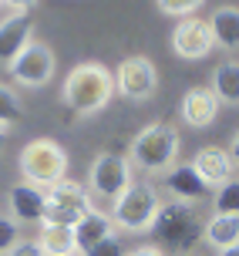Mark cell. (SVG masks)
I'll return each instance as SVG.
<instances>
[{
	"label": "cell",
	"mask_w": 239,
	"mask_h": 256,
	"mask_svg": "<svg viewBox=\"0 0 239 256\" xmlns=\"http://www.w3.org/2000/svg\"><path fill=\"white\" fill-rule=\"evenodd\" d=\"M7 212L17 222H40L44 219V189L30 186V182H14L7 189Z\"/></svg>",
	"instance_id": "15"
},
{
	"label": "cell",
	"mask_w": 239,
	"mask_h": 256,
	"mask_svg": "<svg viewBox=\"0 0 239 256\" xmlns=\"http://www.w3.org/2000/svg\"><path fill=\"white\" fill-rule=\"evenodd\" d=\"M40 0H4V7H10L14 14H30Z\"/></svg>",
	"instance_id": "27"
},
{
	"label": "cell",
	"mask_w": 239,
	"mask_h": 256,
	"mask_svg": "<svg viewBox=\"0 0 239 256\" xmlns=\"http://www.w3.org/2000/svg\"><path fill=\"white\" fill-rule=\"evenodd\" d=\"M17 172L30 186L50 189V186L68 179V152H64V145L58 138H48V135L30 138L17 152Z\"/></svg>",
	"instance_id": "4"
},
{
	"label": "cell",
	"mask_w": 239,
	"mask_h": 256,
	"mask_svg": "<svg viewBox=\"0 0 239 256\" xmlns=\"http://www.w3.org/2000/svg\"><path fill=\"white\" fill-rule=\"evenodd\" d=\"M189 166L199 172V179L206 182L209 189H219L222 182L236 179V162H232L229 148H219V145H202L199 152L192 155Z\"/></svg>",
	"instance_id": "11"
},
{
	"label": "cell",
	"mask_w": 239,
	"mask_h": 256,
	"mask_svg": "<svg viewBox=\"0 0 239 256\" xmlns=\"http://www.w3.org/2000/svg\"><path fill=\"white\" fill-rule=\"evenodd\" d=\"M219 98L212 94V88H189L178 102V115L189 128H209L219 115Z\"/></svg>",
	"instance_id": "14"
},
{
	"label": "cell",
	"mask_w": 239,
	"mask_h": 256,
	"mask_svg": "<svg viewBox=\"0 0 239 256\" xmlns=\"http://www.w3.org/2000/svg\"><path fill=\"white\" fill-rule=\"evenodd\" d=\"M108 236H114V222L112 212H101V209H91L81 216V222H74V240H78V253H88L98 243H104Z\"/></svg>",
	"instance_id": "16"
},
{
	"label": "cell",
	"mask_w": 239,
	"mask_h": 256,
	"mask_svg": "<svg viewBox=\"0 0 239 256\" xmlns=\"http://www.w3.org/2000/svg\"><path fill=\"white\" fill-rule=\"evenodd\" d=\"M219 256H239V243H236V246H229V250H222Z\"/></svg>",
	"instance_id": "31"
},
{
	"label": "cell",
	"mask_w": 239,
	"mask_h": 256,
	"mask_svg": "<svg viewBox=\"0 0 239 256\" xmlns=\"http://www.w3.org/2000/svg\"><path fill=\"white\" fill-rule=\"evenodd\" d=\"M202 212L196 202H178V199H168L162 202L158 216H155V226L152 232L158 236L162 250H172V253H189L196 250V243L202 240Z\"/></svg>",
	"instance_id": "3"
},
{
	"label": "cell",
	"mask_w": 239,
	"mask_h": 256,
	"mask_svg": "<svg viewBox=\"0 0 239 256\" xmlns=\"http://www.w3.org/2000/svg\"><path fill=\"white\" fill-rule=\"evenodd\" d=\"M202 4H206V0H155L158 14H165V17H178V20L196 17V10H199Z\"/></svg>",
	"instance_id": "23"
},
{
	"label": "cell",
	"mask_w": 239,
	"mask_h": 256,
	"mask_svg": "<svg viewBox=\"0 0 239 256\" xmlns=\"http://www.w3.org/2000/svg\"><path fill=\"white\" fill-rule=\"evenodd\" d=\"M172 54H176L178 61H206L216 48V38H212V27L209 20H202V17H186V20H178L172 27Z\"/></svg>",
	"instance_id": "10"
},
{
	"label": "cell",
	"mask_w": 239,
	"mask_h": 256,
	"mask_svg": "<svg viewBox=\"0 0 239 256\" xmlns=\"http://www.w3.org/2000/svg\"><path fill=\"white\" fill-rule=\"evenodd\" d=\"M162 189L168 192L172 199H178V202H196V206L212 192L206 182L199 179V172H196L189 162H182V166L176 162V166L168 168V172L162 176Z\"/></svg>",
	"instance_id": "12"
},
{
	"label": "cell",
	"mask_w": 239,
	"mask_h": 256,
	"mask_svg": "<svg viewBox=\"0 0 239 256\" xmlns=\"http://www.w3.org/2000/svg\"><path fill=\"white\" fill-rule=\"evenodd\" d=\"M212 206L216 212H222V216H239V179H229L222 182L219 189H212Z\"/></svg>",
	"instance_id": "22"
},
{
	"label": "cell",
	"mask_w": 239,
	"mask_h": 256,
	"mask_svg": "<svg viewBox=\"0 0 239 256\" xmlns=\"http://www.w3.org/2000/svg\"><path fill=\"white\" fill-rule=\"evenodd\" d=\"M17 243H20V222L10 212H0V256H7Z\"/></svg>",
	"instance_id": "24"
},
{
	"label": "cell",
	"mask_w": 239,
	"mask_h": 256,
	"mask_svg": "<svg viewBox=\"0 0 239 256\" xmlns=\"http://www.w3.org/2000/svg\"><path fill=\"white\" fill-rule=\"evenodd\" d=\"M209 27H212L216 48L236 54L239 51V7L236 4H222L216 7V14L209 17Z\"/></svg>",
	"instance_id": "17"
},
{
	"label": "cell",
	"mask_w": 239,
	"mask_h": 256,
	"mask_svg": "<svg viewBox=\"0 0 239 256\" xmlns=\"http://www.w3.org/2000/svg\"><path fill=\"white\" fill-rule=\"evenodd\" d=\"M54 71H58V58H54V51L44 40H30L24 51L7 64L10 81L17 88H27V91L48 88L50 81H54Z\"/></svg>",
	"instance_id": "7"
},
{
	"label": "cell",
	"mask_w": 239,
	"mask_h": 256,
	"mask_svg": "<svg viewBox=\"0 0 239 256\" xmlns=\"http://www.w3.org/2000/svg\"><path fill=\"white\" fill-rule=\"evenodd\" d=\"M34 40V17L30 14H10L0 20V64H7Z\"/></svg>",
	"instance_id": "13"
},
{
	"label": "cell",
	"mask_w": 239,
	"mask_h": 256,
	"mask_svg": "<svg viewBox=\"0 0 239 256\" xmlns=\"http://www.w3.org/2000/svg\"><path fill=\"white\" fill-rule=\"evenodd\" d=\"M128 250L122 246V240L118 236H108L104 243H98L94 250H88V253H81V256H125Z\"/></svg>",
	"instance_id": "25"
},
{
	"label": "cell",
	"mask_w": 239,
	"mask_h": 256,
	"mask_svg": "<svg viewBox=\"0 0 239 256\" xmlns=\"http://www.w3.org/2000/svg\"><path fill=\"white\" fill-rule=\"evenodd\" d=\"M7 135H10V128H0V152H4V145H7Z\"/></svg>",
	"instance_id": "30"
},
{
	"label": "cell",
	"mask_w": 239,
	"mask_h": 256,
	"mask_svg": "<svg viewBox=\"0 0 239 256\" xmlns=\"http://www.w3.org/2000/svg\"><path fill=\"white\" fill-rule=\"evenodd\" d=\"M135 172H132V162L128 155L118 152H98L88 166V192L98 196V199H118L122 192L132 186Z\"/></svg>",
	"instance_id": "8"
},
{
	"label": "cell",
	"mask_w": 239,
	"mask_h": 256,
	"mask_svg": "<svg viewBox=\"0 0 239 256\" xmlns=\"http://www.w3.org/2000/svg\"><path fill=\"white\" fill-rule=\"evenodd\" d=\"M0 7H4V0H0Z\"/></svg>",
	"instance_id": "32"
},
{
	"label": "cell",
	"mask_w": 239,
	"mask_h": 256,
	"mask_svg": "<svg viewBox=\"0 0 239 256\" xmlns=\"http://www.w3.org/2000/svg\"><path fill=\"white\" fill-rule=\"evenodd\" d=\"M114 71H108L101 61H81L74 64L61 84V102L68 112H74L78 118H91L104 112L114 102Z\"/></svg>",
	"instance_id": "1"
},
{
	"label": "cell",
	"mask_w": 239,
	"mask_h": 256,
	"mask_svg": "<svg viewBox=\"0 0 239 256\" xmlns=\"http://www.w3.org/2000/svg\"><path fill=\"white\" fill-rule=\"evenodd\" d=\"M7 256H48V253L40 250L38 240H30V236H20V243L14 246V250H10Z\"/></svg>",
	"instance_id": "26"
},
{
	"label": "cell",
	"mask_w": 239,
	"mask_h": 256,
	"mask_svg": "<svg viewBox=\"0 0 239 256\" xmlns=\"http://www.w3.org/2000/svg\"><path fill=\"white\" fill-rule=\"evenodd\" d=\"M91 209H94V196L88 192V186L64 179L58 186L44 189V219H40V226H74Z\"/></svg>",
	"instance_id": "6"
},
{
	"label": "cell",
	"mask_w": 239,
	"mask_h": 256,
	"mask_svg": "<svg viewBox=\"0 0 239 256\" xmlns=\"http://www.w3.org/2000/svg\"><path fill=\"white\" fill-rule=\"evenodd\" d=\"M178 128L168 122H152L128 142V162L148 176H165L178 162Z\"/></svg>",
	"instance_id": "2"
},
{
	"label": "cell",
	"mask_w": 239,
	"mask_h": 256,
	"mask_svg": "<svg viewBox=\"0 0 239 256\" xmlns=\"http://www.w3.org/2000/svg\"><path fill=\"white\" fill-rule=\"evenodd\" d=\"M20 118H24V102H20L17 88L0 81V128H14Z\"/></svg>",
	"instance_id": "21"
},
{
	"label": "cell",
	"mask_w": 239,
	"mask_h": 256,
	"mask_svg": "<svg viewBox=\"0 0 239 256\" xmlns=\"http://www.w3.org/2000/svg\"><path fill=\"white\" fill-rule=\"evenodd\" d=\"M125 256H168L162 250V246H152V243H145V246H135V250H128Z\"/></svg>",
	"instance_id": "28"
},
{
	"label": "cell",
	"mask_w": 239,
	"mask_h": 256,
	"mask_svg": "<svg viewBox=\"0 0 239 256\" xmlns=\"http://www.w3.org/2000/svg\"><path fill=\"white\" fill-rule=\"evenodd\" d=\"M38 243L48 256H78L74 226H40Z\"/></svg>",
	"instance_id": "19"
},
{
	"label": "cell",
	"mask_w": 239,
	"mask_h": 256,
	"mask_svg": "<svg viewBox=\"0 0 239 256\" xmlns=\"http://www.w3.org/2000/svg\"><path fill=\"white\" fill-rule=\"evenodd\" d=\"M212 94L219 104H239V61H222L212 71Z\"/></svg>",
	"instance_id": "20"
},
{
	"label": "cell",
	"mask_w": 239,
	"mask_h": 256,
	"mask_svg": "<svg viewBox=\"0 0 239 256\" xmlns=\"http://www.w3.org/2000/svg\"><path fill=\"white\" fill-rule=\"evenodd\" d=\"M229 155H232V162L239 168V132H236V138H232V145H229Z\"/></svg>",
	"instance_id": "29"
},
{
	"label": "cell",
	"mask_w": 239,
	"mask_h": 256,
	"mask_svg": "<svg viewBox=\"0 0 239 256\" xmlns=\"http://www.w3.org/2000/svg\"><path fill=\"white\" fill-rule=\"evenodd\" d=\"M158 209H162L158 189L145 179H132V186L112 202V222H114V230L142 236V232H152Z\"/></svg>",
	"instance_id": "5"
},
{
	"label": "cell",
	"mask_w": 239,
	"mask_h": 256,
	"mask_svg": "<svg viewBox=\"0 0 239 256\" xmlns=\"http://www.w3.org/2000/svg\"><path fill=\"white\" fill-rule=\"evenodd\" d=\"M202 243H209L216 253H222L229 246L239 243V216H222V212H212V219L206 222L202 230Z\"/></svg>",
	"instance_id": "18"
},
{
	"label": "cell",
	"mask_w": 239,
	"mask_h": 256,
	"mask_svg": "<svg viewBox=\"0 0 239 256\" xmlns=\"http://www.w3.org/2000/svg\"><path fill=\"white\" fill-rule=\"evenodd\" d=\"M114 88L128 102H148L158 91V68L145 54H128L114 68Z\"/></svg>",
	"instance_id": "9"
}]
</instances>
